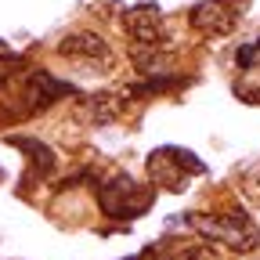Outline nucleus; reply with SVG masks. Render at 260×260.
<instances>
[{
    "instance_id": "0eeeda50",
    "label": "nucleus",
    "mask_w": 260,
    "mask_h": 260,
    "mask_svg": "<svg viewBox=\"0 0 260 260\" xmlns=\"http://www.w3.org/2000/svg\"><path fill=\"white\" fill-rule=\"evenodd\" d=\"M191 25L203 29V32H213V37H224V32H232L235 22H239V8H232L228 0H199V4L191 8Z\"/></svg>"
},
{
    "instance_id": "20e7f679",
    "label": "nucleus",
    "mask_w": 260,
    "mask_h": 260,
    "mask_svg": "<svg viewBox=\"0 0 260 260\" xmlns=\"http://www.w3.org/2000/svg\"><path fill=\"white\" fill-rule=\"evenodd\" d=\"M123 29L126 37L141 47H159L167 40V25H162V11L155 4H134L123 11Z\"/></svg>"
},
{
    "instance_id": "f257e3e1",
    "label": "nucleus",
    "mask_w": 260,
    "mask_h": 260,
    "mask_svg": "<svg viewBox=\"0 0 260 260\" xmlns=\"http://www.w3.org/2000/svg\"><path fill=\"white\" fill-rule=\"evenodd\" d=\"M184 220L210 242H220L235 253H249L260 242L256 224L242 210H220V213H184Z\"/></svg>"
},
{
    "instance_id": "f03ea898",
    "label": "nucleus",
    "mask_w": 260,
    "mask_h": 260,
    "mask_svg": "<svg viewBox=\"0 0 260 260\" xmlns=\"http://www.w3.org/2000/svg\"><path fill=\"white\" fill-rule=\"evenodd\" d=\"M98 206H102V213L112 217V220H134V217L148 213L152 191L141 188L130 174H116V177L98 184Z\"/></svg>"
},
{
    "instance_id": "7ed1b4c3",
    "label": "nucleus",
    "mask_w": 260,
    "mask_h": 260,
    "mask_svg": "<svg viewBox=\"0 0 260 260\" xmlns=\"http://www.w3.org/2000/svg\"><path fill=\"white\" fill-rule=\"evenodd\" d=\"M206 174L203 159L188 152V148H177V145H162L148 155V177L155 181V188H167V191H181L188 184V177H199Z\"/></svg>"
},
{
    "instance_id": "1a4fd4ad",
    "label": "nucleus",
    "mask_w": 260,
    "mask_h": 260,
    "mask_svg": "<svg viewBox=\"0 0 260 260\" xmlns=\"http://www.w3.org/2000/svg\"><path fill=\"white\" fill-rule=\"evenodd\" d=\"M8 145H11V148H18V152L29 159V167L37 170L40 177L54 174V167H58V155H54V148H51L47 141H40V138H29V134H11V138H8Z\"/></svg>"
},
{
    "instance_id": "39448f33",
    "label": "nucleus",
    "mask_w": 260,
    "mask_h": 260,
    "mask_svg": "<svg viewBox=\"0 0 260 260\" xmlns=\"http://www.w3.org/2000/svg\"><path fill=\"white\" fill-rule=\"evenodd\" d=\"M73 94H76V87L69 80H58V76L37 69V73H29V80H25V109L29 112H47L51 105L65 102V98H73Z\"/></svg>"
},
{
    "instance_id": "2eb2a0df",
    "label": "nucleus",
    "mask_w": 260,
    "mask_h": 260,
    "mask_svg": "<svg viewBox=\"0 0 260 260\" xmlns=\"http://www.w3.org/2000/svg\"><path fill=\"white\" fill-rule=\"evenodd\" d=\"M0 181H4V174H0Z\"/></svg>"
},
{
    "instance_id": "ddd939ff",
    "label": "nucleus",
    "mask_w": 260,
    "mask_h": 260,
    "mask_svg": "<svg viewBox=\"0 0 260 260\" xmlns=\"http://www.w3.org/2000/svg\"><path fill=\"white\" fill-rule=\"evenodd\" d=\"M239 98H242V102H249V105H260V90H242V87H239Z\"/></svg>"
},
{
    "instance_id": "f8f14e48",
    "label": "nucleus",
    "mask_w": 260,
    "mask_h": 260,
    "mask_svg": "<svg viewBox=\"0 0 260 260\" xmlns=\"http://www.w3.org/2000/svg\"><path fill=\"white\" fill-rule=\"evenodd\" d=\"M235 61L239 69H260V40H249L235 51Z\"/></svg>"
},
{
    "instance_id": "4468645a",
    "label": "nucleus",
    "mask_w": 260,
    "mask_h": 260,
    "mask_svg": "<svg viewBox=\"0 0 260 260\" xmlns=\"http://www.w3.org/2000/svg\"><path fill=\"white\" fill-rule=\"evenodd\" d=\"M0 51H4V40H0Z\"/></svg>"
},
{
    "instance_id": "423d86ee",
    "label": "nucleus",
    "mask_w": 260,
    "mask_h": 260,
    "mask_svg": "<svg viewBox=\"0 0 260 260\" xmlns=\"http://www.w3.org/2000/svg\"><path fill=\"white\" fill-rule=\"evenodd\" d=\"M126 112V98L119 90H102V94H87L76 105V119L90 123V126H109L116 119H123Z\"/></svg>"
},
{
    "instance_id": "9b49d317",
    "label": "nucleus",
    "mask_w": 260,
    "mask_h": 260,
    "mask_svg": "<svg viewBox=\"0 0 260 260\" xmlns=\"http://www.w3.org/2000/svg\"><path fill=\"white\" fill-rule=\"evenodd\" d=\"M29 69V61L22 54H11V51H0V90H4L15 76H22Z\"/></svg>"
},
{
    "instance_id": "6e6552de",
    "label": "nucleus",
    "mask_w": 260,
    "mask_h": 260,
    "mask_svg": "<svg viewBox=\"0 0 260 260\" xmlns=\"http://www.w3.org/2000/svg\"><path fill=\"white\" fill-rule=\"evenodd\" d=\"M58 54L61 58H73V61H112V47L105 37H98V32H69V37L58 40Z\"/></svg>"
},
{
    "instance_id": "9d476101",
    "label": "nucleus",
    "mask_w": 260,
    "mask_h": 260,
    "mask_svg": "<svg viewBox=\"0 0 260 260\" xmlns=\"http://www.w3.org/2000/svg\"><path fill=\"white\" fill-rule=\"evenodd\" d=\"M181 83H184V76H170V73H162V76H148L145 83H130V87H123L119 94H123V98H148V94L174 90V87H181Z\"/></svg>"
}]
</instances>
